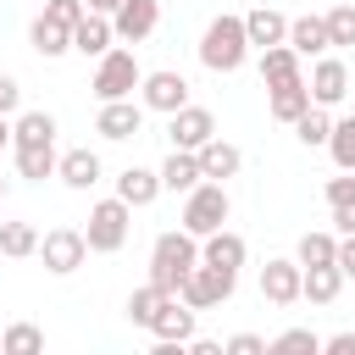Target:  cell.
I'll list each match as a JSON object with an SVG mask.
<instances>
[{"label":"cell","mask_w":355,"mask_h":355,"mask_svg":"<svg viewBox=\"0 0 355 355\" xmlns=\"http://www.w3.org/2000/svg\"><path fill=\"white\" fill-rule=\"evenodd\" d=\"M233 288H239V272H222V266H211V261H200L189 277H183V300L194 305V311H216V305H227L233 300Z\"/></svg>","instance_id":"6"},{"label":"cell","mask_w":355,"mask_h":355,"mask_svg":"<svg viewBox=\"0 0 355 355\" xmlns=\"http://www.w3.org/2000/svg\"><path fill=\"white\" fill-rule=\"evenodd\" d=\"M244 33H250V50L288 44V17L272 11V6H255V11H244Z\"/></svg>","instance_id":"16"},{"label":"cell","mask_w":355,"mask_h":355,"mask_svg":"<svg viewBox=\"0 0 355 355\" xmlns=\"http://www.w3.org/2000/svg\"><path fill=\"white\" fill-rule=\"evenodd\" d=\"M288 44L300 50V55H327L333 50V33H327V17H316V11H305V17H288Z\"/></svg>","instance_id":"18"},{"label":"cell","mask_w":355,"mask_h":355,"mask_svg":"<svg viewBox=\"0 0 355 355\" xmlns=\"http://www.w3.org/2000/svg\"><path fill=\"white\" fill-rule=\"evenodd\" d=\"M194 316H200V311H194L183 294H172V300L161 305V316L150 322V338H155V344H189V338H194Z\"/></svg>","instance_id":"14"},{"label":"cell","mask_w":355,"mask_h":355,"mask_svg":"<svg viewBox=\"0 0 355 355\" xmlns=\"http://www.w3.org/2000/svg\"><path fill=\"white\" fill-rule=\"evenodd\" d=\"M144 83V67H139V55L133 50H105L100 61H94V100H133V89Z\"/></svg>","instance_id":"5"},{"label":"cell","mask_w":355,"mask_h":355,"mask_svg":"<svg viewBox=\"0 0 355 355\" xmlns=\"http://www.w3.org/2000/svg\"><path fill=\"white\" fill-rule=\"evenodd\" d=\"M222 349H227V355H266V349H272V344H266V338H261V333H233V338H227V344H222Z\"/></svg>","instance_id":"39"},{"label":"cell","mask_w":355,"mask_h":355,"mask_svg":"<svg viewBox=\"0 0 355 355\" xmlns=\"http://www.w3.org/2000/svg\"><path fill=\"white\" fill-rule=\"evenodd\" d=\"M200 261H211V266H222V272H239V266L250 261V244H244V233L216 227V233L200 239Z\"/></svg>","instance_id":"15"},{"label":"cell","mask_w":355,"mask_h":355,"mask_svg":"<svg viewBox=\"0 0 355 355\" xmlns=\"http://www.w3.org/2000/svg\"><path fill=\"white\" fill-rule=\"evenodd\" d=\"M28 44H33V55H44V61H55V55H67V50H72V28L39 11V17L28 22Z\"/></svg>","instance_id":"22"},{"label":"cell","mask_w":355,"mask_h":355,"mask_svg":"<svg viewBox=\"0 0 355 355\" xmlns=\"http://www.w3.org/2000/svg\"><path fill=\"white\" fill-rule=\"evenodd\" d=\"M244 61H250L244 17H233V11L211 17V22H205V33H200V67H205V72H239Z\"/></svg>","instance_id":"1"},{"label":"cell","mask_w":355,"mask_h":355,"mask_svg":"<svg viewBox=\"0 0 355 355\" xmlns=\"http://www.w3.org/2000/svg\"><path fill=\"white\" fill-rule=\"evenodd\" d=\"M338 288H344V266H338V261H327V266H305L300 300H311V305H333Z\"/></svg>","instance_id":"26"},{"label":"cell","mask_w":355,"mask_h":355,"mask_svg":"<svg viewBox=\"0 0 355 355\" xmlns=\"http://www.w3.org/2000/svg\"><path fill=\"white\" fill-rule=\"evenodd\" d=\"M55 144H17V172L28 178V183H44V178H55Z\"/></svg>","instance_id":"30"},{"label":"cell","mask_w":355,"mask_h":355,"mask_svg":"<svg viewBox=\"0 0 355 355\" xmlns=\"http://www.w3.org/2000/svg\"><path fill=\"white\" fill-rule=\"evenodd\" d=\"M116 194H122L133 211H144V205H155L166 189H161V172H150V166H122V172H116Z\"/></svg>","instance_id":"21"},{"label":"cell","mask_w":355,"mask_h":355,"mask_svg":"<svg viewBox=\"0 0 355 355\" xmlns=\"http://www.w3.org/2000/svg\"><path fill=\"white\" fill-rule=\"evenodd\" d=\"M294 261H300V266H327V261H338V239H333V233H300Z\"/></svg>","instance_id":"33"},{"label":"cell","mask_w":355,"mask_h":355,"mask_svg":"<svg viewBox=\"0 0 355 355\" xmlns=\"http://www.w3.org/2000/svg\"><path fill=\"white\" fill-rule=\"evenodd\" d=\"M166 139H172V150H200L205 139H216V116L205 111V105H183V111H172L166 116Z\"/></svg>","instance_id":"9"},{"label":"cell","mask_w":355,"mask_h":355,"mask_svg":"<svg viewBox=\"0 0 355 355\" xmlns=\"http://www.w3.org/2000/svg\"><path fill=\"white\" fill-rule=\"evenodd\" d=\"M6 144H11V122L0 116V150H6Z\"/></svg>","instance_id":"45"},{"label":"cell","mask_w":355,"mask_h":355,"mask_svg":"<svg viewBox=\"0 0 355 355\" xmlns=\"http://www.w3.org/2000/svg\"><path fill=\"white\" fill-rule=\"evenodd\" d=\"M83 6H89V11H105V17H116V6H122V0H83Z\"/></svg>","instance_id":"44"},{"label":"cell","mask_w":355,"mask_h":355,"mask_svg":"<svg viewBox=\"0 0 355 355\" xmlns=\"http://www.w3.org/2000/svg\"><path fill=\"white\" fill-rule=\"evenodd\" d=\"M17 144H55V116L50 111H22L11 122V150Z\"/></svg>","instance_id":"29"},{"label":"cell","mask_w":355,"mask_h":355,"mask_svg":"<svg viewBox=\"0 0 355 355\" xmlns=\"http://www.w3.org/2000/svg\"><path fill=\"white\" fill-rule=\"evenodd\" d=\"M327 211H333V227L338 233H355V172H338V178H327Z\"/></svg>","instance_id":"27"},{"label":"cell","mask_w":355,"mask_h":355,"mask_svg":"<svg viewBox=\"0 0 355 355\" xmlns=\"http://www.w3.org/2000/svg\"><path fill=\"white\" fill-rule=\"evenodd\" d=\"M0 255H11V261L39 255V227L33 222H0Z\"/></svg>","instance_id":"31"},{"label":"cell","mask_w":355,"mask_h":355,"mask_svg":"<svg viewBox=\"0 0 355 355\" xmlns=\"http://www.w3.org/2000/svg\"><path fill=\"white\" fill-rule=\"evenodd\" d=\"M305 55L294 50V44H272V50H261V83L266 89H277V83H294V78H305V67H300Z\"/></svg>","instance_id":"24"},{"label":"cell","mask_w":355,"mask_h":355,"mask_svg":"<svg viewBox=\"0 0 355 355\" xmlns=\"http://www.w3.org/2000/svg\"><path fill=\"white\" fill-rule=\"evenodd\" d=\"M322 349L327 355H355V333H333V338H322Z\"/></svg>","instance_id":"42"},{"label":"cell","mask_w":355,"mask_h":355,"mask_svg":"<svg viewBox=\"0 0 355 355\" xmlns=\"http://www.w3.org/2000/svg\"><path fill=\"white\" fill-rule=\"evenodd\" d=\"M144 128V100H100V116H94V133L122 144Z\"/></svg>","instance_id":"10"},{"label":"cell","mask_w":355,"mask_h":355,"mask_svg":"<svg viewBox=\"0 0 355 355\" xmlns=\"http://www.w3.org/2000/svg\"><path fill=\"white\" fill-rule=\"evenodd\" d=\"M305 83H311V100L333 111V105H338V100L349 94V67H344L338 55H316V61H311V78H305Z\"/></svg>","instance_id":"13"},{"label":"cell","mask_w":355,"mask_h":355,"mask_svg":"<svg viewBox=\"0 0 355 355\" xmlns=\"http://www.w3.org/2000/svg\"><path fill=\"white\" fill-rule=\"evenodd\" d=\"M83 0H44V17H55V22H67V28H78L83 22Z\"/></svg>","instance_id":"38"},{"label":"cell","mask_w":355,"mask_h":355,"mask_svg":"<svg viewBox=\"0 0 355 355\" xmlns=\"http://www.w3.org/2000/svg\"><path fill=\"white\" fill-rule=\"evenodd\" d=\"M166 300H172V294H166V288H161V283H150V277H144V283H139V288H133V294H128V322H133V327H144V333H150V322H155V316H161V305H166Z\"/></svg>","instance_id":"28"},{"label":"cell","mask_w":355,"mask_h":355,"mask_svg":"<svg viewBox=\"0 0 355 355\" xmlns=\"http://www.w3.org/2000/svg\"><path fill=\"white\" fill-rule=\"evenodd\" d=\"M322 17H327V33H333V50H349L355 44V0H344V6L322 11Z\"/></svg>","instance_id":"36"},{"label":"cell","mask_w":355,"mask_h":355,"mask_svg":"<svg viewBox=\"0 0 355 355\" xmlns=\"http://www.w3.org/2000/svg\"><path fill=\"white\" fill-rule=\"evenodd\" d=\"M39 261H44V272L72 277V272L89 261V239H83V227H50V233L39 239Z\"/></svg>","instance_id":"7"},{"label":"cell","mask_w":355,"mask_h":355,"mask_svg":"<svg viewBox=\"0 0 355 355\" xmlns=\"http://www.w3.org/2000/svg\"><path fill=\"white\" fill-rule=\"evenodd\" d=\"M0 200H6V178H0Z\"/></svg>","instance_id":"46"},{"label":"cell","mask_w":355,"mask_h":355,"mask_svg":"<svg viewBox=\"0 0 355 355\" xmlns=\"http://www.w3.org/2000/svg\"><path fill=\"white\" fill-rule=\"evenodd\" d=\"M300 283H305V266L288 261V255H272L261 266V300H272V305H294L300 300Z\"/></svg>","instance_id":"11"},{"label":"cell","mask_w":355,"mask_h":355,"mask_svg":"<svg viewBox=\"0 0 355 355\" xmlns=\"http://www.w3.org/2000/svg\"><path fill=\"white\" fill-rule=\"evenodd\" d=\"M338 266L344 277H355V233H338Z\"/></svg>","instance_id":"41"},{"label":"cell","mask_w":355,"mask_h":355,"mask_svg":"<svg viewBox=\"0 0 355 355\" xmlns=\"http://www.w3.org/2000/svg\"><path fill=\"white\" fill-rule=\"evenodd\" d=\"M200 266V239L189 233V227H178V233H161L155 244H150V283H161L166 294H178L183 288V277Z\"/></svg>","instance_id":"2"},{"label":"cell","mask_w":355,"mask_h":355,"mask_svg":"<svg viewBox=\"0 0 355 355\" xmlns=\"http://www.w3.org/2000/svg\"><path fill=\"white\" fill-rule=\"evenodd\" d=\"M227 216H233V200H227V183H216V178H205V183H194L189 194H183V227L194 233V239H205V233H216V227H227Z\"/></svg>","instance_id":"3"},{"label":"cell","mask_w":355,"mask_h":355,"mask_svg":"<svg viewBox=\"0 0 355 355\" xmlns=\"http://www.w3.org/2000/svg\"><path fill=\"white\" fill-rule=\"evenodd\" d=\"M189 349H194V355H222V344H216V338H189Z\"/></svg>","instance_id":"43"},{"label":"cell","mask_w":355,"mask_h":355,"mask_svg":"<svg viewBox=\"0 0 355 355\" xmlns=\"http://www.w3.org/2000/svg\"><path fill=\"white\" fill-rule=\"evenodd\" d=\"M111 28H116L122 44H144L161 28V0H122L116 17H111Z\"/></svg>","instance_id":"12"},{"label":"cell","mask_w":355,"mask_h":355,"mask_svg":"<svg viewBox=\"0 0 355 355\" xmlns=\"http://www.w3.org/2000/svg\"><path fill=\"white\" fill-rule=\"evenodd\" d=\"M327 150H333V166H338V172H355V116H338V122H333Z\"/></svg>","instance_id":"34"},{"label":"cell","mask_w":355,"mask_h":355,"mask_svg":"<svg viewBox=\"0 0 355 355\" xmlns=\"http://www.w3.org/2000/svg\"><path fill=\"white\" fill-rule=\"evenodd\" d=\"M194 183H205V172H200V150H172V155L161 161V189H166V194H189Z\"/></svg>","instance_id":"23"},{"label":"cell","mask_w":355,"mask_h":355,"mask_svg":"<svg viewBox=\"0 0 355 355\" xmlns=\"http://www.w3.org/2000/svg\"><path fill=\"white\" fill-rule=\"evenodd\" d=\"M266 94H272V100H266L272 122H288V128H294V122H300V116H305V111L316 105V100H311V83H305V78H294V83H277V89H266Z\"/></svg>","instance_id":"19"},{"label":"cell","mask_w":355,"mask_h":355,"mask_svg":"<svg viewBox=\"0 0 355 355\" xmlns=\"http://www.w3.org/2000/svg\"><path fill=\"white\" fill-rule=\"evenodd\" d=\"M139 100H144V111H161V116H172V111H183V105H189V78H183V72H172V67H161V72H144V83H139Z\"/></svg>","instance_id":"8"},{"label":"cell","mask_w":355,"mask_h":355,"mask_svg":"<svg viewBox=\"0 0 355 355\" xmlns=\"http://www.w3.org/2000/svg\"><path fill=\"white\" fill-rule=\"evenodd\" d=\"M17 105H22V83H17L11 72H0V116H11Z\"/></svg>","instance_id":"40"},{"label":"cell","mask_w":355,"mask_h":355,"mask_svg":"<svg viewBox=\"0 0 355 355\" xmlns=\"http://www.w3.org/2000/svg\"><path fill=\"white\" fill-rule=\"evenodd\" d=\"M316 349H322V338L311 327H288V333L272 338V355H316Z\"/></svg>","instance_id":"37"},{"label":"cell","mask_w":355,"mask_h":355,"mask_svg":"<svg viewBox=\"0 0 355 355\" xmlns=\"http://www.w3.org/2000/svg\"><path fill=\"white\" fill-rule=\"evenodd\" d=\"M128 227H133V205H128L122 194H111V200H94V205H89L83 239H89L94 255H116V250L128 244Z\"/></svg>","instance_id":"4"},{"label":"cell","mask_w":355,"mask_h":355,"mask_svg":"<svg viewBox=\"0 0 355 355\" xmlns=\"http://www.w3.org/2000/svg\"><path fill=\"white\" fill-rule=\"evenodd\" d=\"M55 178H61L67 189H78V194H83V189H94V183H100V155H94V150H67V155L55 161Z\"/></svg>","instance_id":"25"},{"label":"cell","mask_w":355,"mask_h":355,"mask_svg":"<svg viewBox=\"0 0 355 355\" xmlns=\"http://www.w3.org/2000/svg\"><path fill=\"white\" fill-rule=\"evenodd\" d=\"M0 344H6V355H39V349H44V333H39L33 322H11V327L0 333Z\"/></svg>","instance_id":"35"},{"label":"cell","mask_w":355,"mask_h":355,"mask_svg":"<svg viewBox=\"0 0 355 355\" xmlns=\"http://www.w3.org/2000/svg\"><path fill=\"white\" fill-rule=\"evenodd\" d=\"M111 44H116V28H111V17H105V11H83V22L72 28V50L100 61Z\"/></svg>","instance_id":"17"},{"label":"cell","mask_w":355,"mask_h":355,"mask_svg":"<svg viewBox=\"0 0 355 355\" xmlns=\"http://www.w3.org/2000/svg\"><path fill=\"white\" fill-rule=\"evenodd\" d=\"M239 166H244V150L233 144V139H205L200 144V172L205 178H216V183H227V178H239Z\"/></svg>","instance_id":"20"},{"label":"cell","mask_w":355,"mask_h":355,"mask_svg":"<svg viewBox=\"0 0 355 355\" xmlns=\"http://www.w3.org/2000/svg\"><path fill=\"white\" fill-rule=\"evenodd\" d=\"M294 139H300L305 150H322V144L333 139V116H327V105H311V111L294 122Z\"/></svg>","instance_id":"32"}]
</instances>
